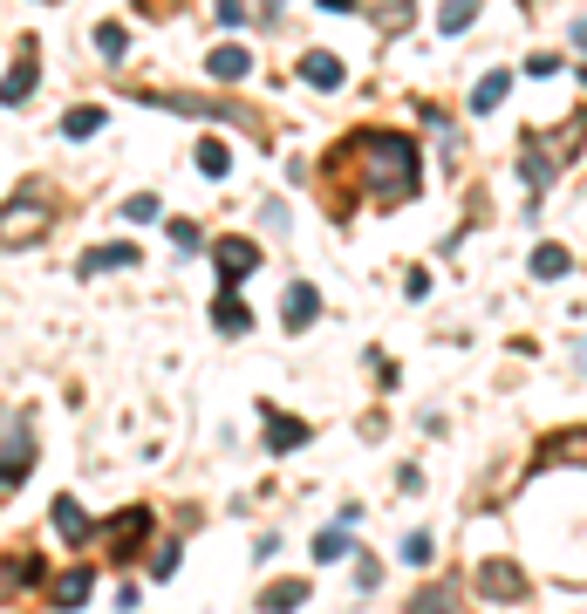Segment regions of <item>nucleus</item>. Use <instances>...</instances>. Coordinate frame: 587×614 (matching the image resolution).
I'll use <instances>...</instances> for the list:
<instances>
[{
	"instance_id": "1",
	"label": "nucleus",
	"mask_w": 587,
	"mask_h": 614,
	"mask_svg": "<svg viewBox=\"0 0 587 614\" xmlns=\"http://www.w3.org/2000/svg\"><path fill=\"white\" fill-rule=\"evenodd\" d=\"M355 157H362V178H369V198L376 205H403V198L417 192V144L410 137H396V130H369V137H355Z\"/></svg>"
},
{
	"instance_id": "2",
	"label": "nucleus",
	"mask_w": 587,
	"mask_h": 614,
	"mask_svg": "<svg viewBox=\"0 0 587 614\" xmlns=\"http://www.w3.org/2000/svg\"><path fill=\"white\" fill-rule=\"evenodd\" d=\"M41 226H48V205H41L35 192H21L7 212H0V246H28Z\"/></svg>"
},
{
	"instance_id": "3",
	"label": "nucleus",
	"mask_w": 587,
	"mask_h": 614,
	"mask_svg": "<svg viewBox=\"0 0 587 614\" xmlns=\"http://www.w3.org/2000/svg\"><path fill=\"white\" fill-rule=\"evenodd\" d=\"M478 594H485V601H526V574H519L512 560H485V567H478Z\"/></svg>"
},
{
	"instance_id": "4",
	"label": "nucleus",
	"mask_w": 587,
	"mask_h": 614,
	"mask_svg": "<svg viewBox=\"0 0 587 614\" xmlns=\"http://www.w3.org/2000/svg\"><path fill=\"white\" fill-rule=\"evenodd\" d=\"M41 82V55H35V41H21V62L7 69V82H0V103L14 110V103H28V89Z\"/></svg>"
},
{
	"instance_id": "5",
	"label": "nucleus",
	"mask_w": 587,
	"mask_h": 614,
	"mask_svg": "<svg viewBox=\"0 0 587 614\" xmlns=\"http://www.w3.org/2000/svg\"><path fill=\"white\" fill-rule=\"evenodd\" d=\"M519 178H526V198L540 205V192L553 185V151L540 144V137H526V151H519Z\"/></svg>"
},
{
	"instance_id": "6",
	"label": "nucleus",
	"mask_w": 587,
	"mask_h": 614,
	"mask_svg": "<svg viewBox=\"0 0 587 614\" xmlns=\"http://www.w3.org/2000/svg\"><path fill=\"white\" fill-rule=\"evenodd\" d=\"M253 267H260V246H253V239H226V246H219V280H226V287H239Z\"/></svg>"
},
{
	"instance_id": "7",
	"label": "nucleus",
	"mask_w": 587,
	"mask_h": 614,
	"mask_svg": "<svg viewBox=\"0 0 587 614\" xmlns=\"http://www.w3.org/2000/svg\"><path fill=\"white\" fill-rule=\"evenodd\" d=\"M246 69H253V55H246L239 41H226V48H212V55H205V76H212V82H239Z\"/></svg>"
},
{
	"instance_id": "8",
	"label": "nucleus",
	"mask_w": 587,
	"mask_h": 614,
	"mask_svg": "<svg viewBox=\"0 0 587 614\" xmlns=\"http://www.w3.org/2000/svg\"><path fill=\"white\" fill-rule=\"evenodd\" d=\"M117 267H137V246H96V253H82V280H96V273H117Z\"/></svg>"
},
{
	"instance_id": "9",
	"label": "nucleus",
	"mask_w": 587,
	"mask_h": 614,
	"mask_svg": "<svg viewBox=\"0 0 587 614\" xmlns=\"http://www.w3.org/2000/svg\"><path fill=\"white\" fill-rule=\"evenodd\" d=\"M301 82H314V89H342V62H335L328 48H308V55H301Z\"/></svg>"
},
{
	"instance_id": "10",
	"label": "nucleus",
	"mask_w": 587,
	"mask_h": 614,
	"mask_svg": "<svg viewBox=\"0 0 587 614\" xmlns=\"http://www.w3.org/2000/svg\"><path fill=\"white\" fill-rule=\"evenodd\" d=\"M308 444V423L280 417V410H267V451H301Z\"/></svg>"
},
{
	"instance_id": "11",
	"label": "nucleus",
	"mask_w": 587,
	"mask_h": 614,
	"mask_svg": "<svg viewBox=\"0 0 587 614\" xmlns=\"http://www.w3.org/2000/svg\"><path fill=\"white\" fill-rule=\"evenodd\" d=\"M506 89H512V76H506V69H492V76L471 89V116H492L499 103H506Z\"/></svg>"
},
{
	"instance_id": "12",
	"label": "nucleus",
	"mask_w": 587,
	"mask_h": 614,
	"mask_svg": "<svg viewBox=\"0 0 587 614\" xmlns=\"http://www.w3.org/2000/svg\"><path fill=\"white\" fill-rule=\"evenodd\" d=\"M314 314H321V294H314L308 280H301V287H287V328H294V335L308 328Z\"/></svg>"
},
{
	"instance_id": "13",
	"label": "nucleus",
	"mask_w": 587,
	"mask_h": 614,
	"mask_svg": "<svg viewBox=\"0 0 587 614\" xmlns=\"http://www.w3.org/2000/svg\"><path fill=\"white\" fill-rule=\"evenodd\" d=\"M89 594H96V574H89V567L55 580V608H76V601H89Z\"/></svg>"
},
{
	"instance_id": "14",
	"label": "nucleus",
	"mask_w": 587,
	"mask_h": 614,
	"mask_svg": "<svg viewBox=\"0 0 587 614\" xmlns=\"http://www.w3.org/2000/svg\"><path fill=\"white\" fill-rule=\"evenodd\" d=\"M96 130H103V110H96V103H76V110L62 116V137H96Z\"/></svg>"
},
{
	"instance_id": "15",
	"label": "nucleus",
	"mask_w": 587,
	"mask_h": 614,
	"mask_svg": "<svg viewBox=\"0 0 587 614\" xmlns=\"http://www.w3.org/2000/svg\"><path fill=\"white\" fill-rule=\"evenodd\" d=\"M471 21H478V0H444V14H437V28H444V35H465Z\"/></svg>"
},
{
	"instance_id": "16",
	"label": "nucleus",
	"mask_w": 587,
	"mask_h": 614,
	"mask_svg": "<svg viewBox=\"0 0 587 614\" xmlns=\"http://www.w3.org/2000/svg\"><path fill=\"white\" fill-rule=\"evenodd\" d=\"M55 533L62 539H89V519H82L76 499H55Z\"/></svg>"
},
{
	"instance_id": "17",
	"label": "nucleus",
	"mask_w": 587,
	"mask_h": 614,
	"mask_svg": "<svg viewBox=\"0 0 587 614\" xmlns=\"http://www.w3.org/2000/svg\"><path fill=\"white\" fill-rule=\"evenodd\" d=\"M294 601H308V580H274V587H267V594H260V608H294Z\"/></svg>"
},
{
	"instance_id": "18",
	"label": "nucleus",
	"mask_w": 587,
	"mask_h": 614,
	"mask_svg": "<svg viewBox=\"0 0 587 614\" xmlns=\"http://www.w3.org/2000/svg\"><path fill=\"white\" fill-rule=\"evenodd\" d=\"M567 267H574V253H567V246H540V253H533V273H540V280H560Z\"/></svg>"
},
{
	"instance_id": "19",
	"label": "nucleus",
	"mask_w": 587,
	"mask_h": 614,
	"mask_svg": "<svg viewBox=\"0 0 587 614\" xmlns=\"http://www.w3.org/2000/svg\"><path fill=\"white\" fill-rule=\"evenodd\" d=\"M212 321H219V328H226V335H246V328H253V314H246V307H239L233 294H226V301L212 307Z\"/></svg>"
},
{
	"instance_id": "20",
	"label": "nucleus",
	"mask_w": 587,
	"mask_h": 614,
	"mask_svg": "<svg viewBox=\"0 0 587 614\" xmlns=\"http://www.w3.org/2000/svg\"><path fill=\"white\" fill-rule=\"evenodd\" d=\"M396 553H403V567H431V533H403V546H396Z\"/></svg>"
},
{
	"instance_id": "21",
	"label": "nucleus",
	"mask_w": 587,
	"mask_h": 614,
	"mask_svg": "<svg viewBox=\"0 0 587 614\" xmlns=\"http://www.w3.org/2000/svg\"><path fill=\"white\" fill-rule=\"evenodd\" d=\"M198 171H205V178H226V144H219V137L198 144Z\"/></svg>"
},
{
	"instance_id": "22",
	"label": "nucleus",
	"mask_w": 587,
	"mask_h": 614,
	"mask_svg": "<svg viewBox=\"0 0 587 614\" xmlns=\"http://www.w3.org/2000/svg\"><path fill=\"white\" fill-rule=\"evenodd\" d=\"M253 14H267V7H260V0H219V21H226V28H246Z\"/></svg>"
},
{
	"instance_id": "23",
	"label": "nucleus",
	"mask_w": 587,
	"mask_h": 614,
	"mask_svg": "<svg viewBox=\"0 0 587 614\" xmlns=\"http://www.w3.org/2000/svg\"><path fill=\"white\" fill-rule=\"evenodd\" d=\"M123 219H130V226H151V219H157V192H137V198H123Z\"/></svg>"
},
{
	"instance_id": "24",
	"label": "nucleus",
	"mask_w": 587,
	"mask_h": 614,
	"mask_svg": "<svg viewBox=\"0 0 587 614\" xmlns=\"http://www.w3.org/2000/svg\"><path fill=\"white\" fill-rule=\"evenodd\" d=\"M342 533H349V526H335V533L314 539V560H342V553H349V539H342Z\"/></svg>"
},
{
	"instance_id": "25",
	"label": "nucleus",
	"mask_w": 587,
	"mask_h": 614,
	"mask_svg": "<svg viewBox=\"0 0 587 614\" xmlns=\"http://www.w3.org/2000/svg\"><path fill=\"white\" fill-rule=\"evenodd\" d=\"M171 246H178V253H192V246H198V226H192V219H171Z\"/></svg>"
},
{
	"instance_id": "26",
	"label": "nucleus",
	"mask_w": 587,
	"mask_h": 614,
	"mask_svg": "<svg viewBox=\"0 0 587 614\" xmlns=\"http://www.w3.org/2000/svg\"><path fill=\"white\" fill-rule=\"evenodd\" d=\"M96 48H103V55H123V28H117V21L96 28Z\"/></svg>"
},
{
	"instance_id": "27",
	"label": "nucleus",
	"mask_w": 587,
	"mask_h": 614,
	"mask_svg": "<svg viewBox=\"0 0 587 614\" xmlns=\"http://www.w3.org/2000/svg\"><path fill=\"white\" fill-rule=\"evenodd\" d=\"M553 458H587V437H560V451Z\"/></svg>"
},
{
	"instance_id": "28",
	"label": "nucleus",
	"mask_w": 587,
	"mask_h": 614,
	"mask_svg": "<svg viewBox=\"0 0 587 614\" xmlns=\"http://www.w3.org/2000/svg\"><path fill=\"white\" fill-rule=\"evenodd\" d=\"M21 485V464H0V492H14Z\"/></svg>"
},
{
	"instance_id": "29",
	"label": "nucleus",
	"mask_w": 587,
	"mask_h": 614,
	"mask_svg": "<svg viewBox=\"0 0 587 614\" xmlns=\"http://www.w3.org/2000/svg\"><path fill=\"white\" fill-rule=\"evenodd\" d=\"M574 48H587V21H574Z\"/></svg>"
},
{
	"instance_id": "30",
	"label": "nucleus",
	"mask_w": 587,
	"mask_h": 614,
	"mask_svg": "<svg viewBox=\"0 0 587 614\" xmlns=\"http://www.w3.org/2000/svg\"><path fill=\"white\" fill-rule=\"evenodd\" d=\"M581 369H587V348H581Z\"/></svg>"
}]
</instances>
